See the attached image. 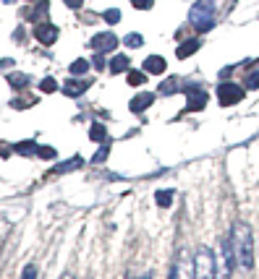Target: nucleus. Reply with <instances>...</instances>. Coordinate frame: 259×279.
Returning a JSON list of instances; mask_svg holds the SVG:
<instances>
[{
	"mask_svg": "<svg viewBox=\"0 0 259 279\" xmlns=\"http://www.w3.org/2000/svg\"><path fill=\"white\" fill-rule=\"evenodd\" d=\"M3 3H11V0H3Z\"/></svg>",
	"mask_w": 259,
	"mask_h": 279,
	"instance_id": "72a5a7b5",
	"label": "nucleus"
},
{
	"mask_svg": "<svg viewBox=\"0 0 259 279\" xmlns=\"http://www.w3.org/2000/svg\"><path fill=\"white\" fill-rule=\"evenodd\" d=\"M87 71H89V63H87V60H81V58L71 63V73H73V76H84Z\"/></svg>",
	"mask_w": 259,
	"mask_h": 279,
	"instance_id": "5701e85b",
	"label": "nucleus"
},
{
	"mask_svg": "<svg viewBox=\"0 0 259 279\" xmlns=\"http://www.w3.org/2000/svg\"><path fill=\"white\" fill-rule=\"evenodd\" d=\"M123 44H126V47H131V50H136V47H142V44H144V37L136 34V32H131V34L123 37Z\"/></svg>",
	"mask_w": 259,
	"mask_h": 279,
	"instance_id": "6ab92c4d",
	"label": "nucleus"
},
{
	"mask_svg": "<svg viewBox=\"0 0 259 279\" xmlns=\"http://www.w3.org/2000/svg\"><path fill=\"white\" fill-rule=\"evenodd\" d=\"M29 3H39V0H29Z\"/></svg>",
	"mask_w": 259,
	"mask_h": 279,
	"instance_id": "473e14b6",
	"label": "nucleus"
},
{
	"mask_svg": "<svg viewBox=\"0 0 259 279\" xmlns=\"http://www.w3.org/2000/svg\"><path fill=\"white\" fill-rule=\"evenodd\" d=\"M39 89L45 91V94H50V91H55V89H58V84H55V79H45V81L39 84Z\"/></svg>",
	"mask_w": 259,
	"mask_h": 279,
	"instance_id": "bb28decb",
	"label": "nucleus"
},
{
	"mask_svg": "<svg viewBox=\"0 0 259 279\" xmlns=\"http://www.w3.org/2000/svg\"><path fill=\"white\" fill-rule=\"evenodd\" d=\"M100 55H102V52H97V55H95V60H92V66H95L97 71H102V68H105V60H102Z\"/></svg>",
	"mask_w": 259,
	"mask_h": 279,
	"instance_id": "c85d7f7f",
	"label": "nucleus"
},
{
	"mask_svg": "<svg viewBox=\"0 0 259 279\" xmlns=\"http://www.w3.org/2000/svg\"><path fill=\"white\" fill-rule=\"evenodd\" d=\"M128 66H131V60H128L126 55H118V58H113V60H110V71H113V73L128 71Z\"/></svg>",
	"mask_w": 259,
	"mask_h": 279,
	"instance_id": "4468645a",
	"label": "nucleus"
},
{
	"mask_svg": "<svg viewBox=\"0 0 259 279\" xmlns=\"http://www.w3.org/2000/svg\"><path fill=\"white\" fill-rule=\"evenodd\" d=\"M194 271L196 276H218V269H215V256H212L209 248H199L194 253Z\"/></svg>",
	"mask_w": 259,
	"mask_h": 279,
	"instance_id": "7ed1b4c3",
	"label": "nucleus"
},
{
	"mask_svg": "<svg viewBox=\"0 0 259 279\" xmlns=\"http://www.w3.org/2000/svg\"><path fill=\"white\" fill-rule=\"evenodd\" d=\"M131 6L139 8V11H149L152 6H155V0H131Z\"/></svg>",
	"mask_w": 259,
	"mask_h": 279,
	"instance_id": "a878e982",
	"label": "nucleus"
},
{
	"mask_svg": "<svg viewBox=\"0 0 259 279\" xmlns=\"http://www.w3.org/2000/svg\"><path fill=\"white\" fill-rule=\"evenodd\" d=\"M34 37H37L39 44H55V39H58V26H53V24H37V26H34Z\"/></svg>",
	"mask_w": 259,
	"mask_h": 279,
	"instance_id": "0eeeda50",
	"label": "nucleus"
},
{
	"mask_svg": "<svg viewBox=\"0 0 259 279\" xmlns=\"http://www.w3.org/2000/svg\"><path fill=\"white\" fill-rule=\"evenodd\" d=\"M42 13H48V0H39V6L34 11H26L24 13V19L26 21H34V19H42Z\"/></svg>",
	"mask_w": 259,
	"mask_h": 279,
	"instance_id": "2eb2a0df",
	"label": "nucleus"
},
{
	"mask_svg": "<svg viewBox=\"0 0 259 279\" xmlns=\"http://www.w3.org/2000/svg\"><path fill=\"white\" fill-rule=\"evenodd\" d=\"M108 154H110V141H102V144H100V149L95 151L92 162H95V164H102L105 159H108Z\"/></svg>",
	"mask_w": 259,
	"mask_h": 279,
	"instance_id": "f3484780",
	"label": "nucleus"
},
{
	"mask_svg": "<svg viewBox=\"0 0 259 279\" xmlns=\"http://www.w3.org/2000/svg\"><path fill=\"white\" fill-rule=\"evenodd\" d=\"M178 89H184V84H181V79H167L162 86H160V94H173V91H178Z\"/></svg>",
	"mask_w": 259,
	"mask_h": 279,
	"instance_id": "dca6fc26",
	"label": "nucleus"
},
{
	"mask_svg": "<svg viewBox=\"0 0 259 279\" xmlns=\"http://www.w3.org/2000/svg\"><path fill=\"white\" fill-rule=\"evenodd\" d=\"M81 164H84V159L79 157V154H76V157H71L68 162H63V164H55V167L50 170V173H53V175H55V173L60 175V173H68V170H79Z\"/></svg>",
	"mask_w": 259,
	"mask_h": 279,
	"instance_id": "9b49d317",
	"label": "nucleus"
},
{
	"mask_svg": "<svg viewBox=\"0 0 259 279\" xmlns=\"http://www.w3.org/2000/svg\"><path fill=\"white\" fill-rule=\"evenodd\" d=\"M173 196H176V191H157V204L162 206V209H167V206H170L173 204Z\"/></svg>",
	"mask_w": 259,
	"mask_h": 279,
	"instance_id": "412c9836",
	"label": "nucleus"
},
{
	"mask_svg": "<svg viewBox=\"0 0 259 279\" xmlns=\"http://www.w3.org/2000/svg\"><path fill=\"white\" fill-rule=\"evenodd\" d=\"M189 21L196 32H209L215 24V0H196L189 11Z\"/></svg>",
	"mask_w": 259,
	"mask_h": 279,
	"instance_id": "f03ea898",
	"label": "nucleus"
},
{
	"mask_svg": "<svg viewBox=\"0 0 259 279\" xmlns=\"http://www.w3.org/2000/svg\"><path fill=\"white\" fill-rule=\"evenodd\" d=\"M92 47H95L97 52H110V50L118 47V37L110 34V32H100V34L92 37Z\"/></svg>",
	"mask_w": 259,
	"mask_h": 279,
	"instance_id": "423d86ee",
	"label": "nucleus"
},
{
	"mask_svg": "<svg viewBox=\"0 0 259 279\" xmlns=\"http://www.w3.org/2000/svg\"><path fill=\"white\" fill-rule=\"evenodd\" d=\"M37 154H39L42 159H53V157H55V149H50V146H39Z\"/></svg>",
	"mask_w": 259,
	"mask_h": 279,
	"instance_id": "cd10ccee",
	"label": "nucleus"
},
{
	"mask_svg": "<svg viewBox=\"0 0 259 279\" xmlns=\"http://www.w3.org/2000/svg\"><path fill=\"white\" fill-rule=\"evenodd\" d=\"M87 89H89V81H68L63 91H66V97H81Z\"/></svg>",
	"mask_w": 259,
	"mask_h": 279,
	"instance_id": "f8f14e48",
	"label": "nucleus"
},
{
	"mask_svg": "<svg viewBox=\"0 0 259 279\" xmlns=\"http://www.w3.org/2000/svg\"><path fill=\"white\" fill-rule=\"evenodd\" d=\"M147 81V71H131L128 68V84L131 86H142Z\"/></svg>",
	"mask_w": 259,
	"mask_h": 279,
	"instance_id": "aec40b11",
	"label": "nucleus"
},
{
	"mask_svg": "<svg viewBox=\"0 0 259 279\" xmlns=\"http://www.w3.org/2000/svg\"><path fill=\"white\" fill-rule=\"evenodd\" d=\"M231 243L236 251V261L238 266L251 269L254 266V243H251V230L246 225H236L231 232Z\"/></svg>",
	"mask_w": 259,
	"mask_h": 279,
	"instance_id": "f257e3e1",
	"label": "nucleus"
},
{
	"mask_svg": "<svg viewBox=\"0 0 259 279\" xmlns=\"http://www.w3.org/2000/svg\"><path fill=\"white\" fill-rule=\"evenodd\" d=\"M243 86L246 89H259V71H251L246 76V81H243Z\"/></svg>",
	"mask_w": 259,
	"mask_h": 279,
	"instance_id": "393cba45",
	"label": "nucleus"
},
{
	"mask_svg": "<svg viewBox=\"0 0 259 279\" xmlns=\"http://www.w3.org/2000/svg\"><path fill=\"white\" fill-rule=\"evenodd\" d=\"M8 84H11L13 89H24V86H29V76H24V73H11V76H8Z\"/></svg>",
	"mask_w": 259,
	"mask_h": 279,
	"instance_id": "a211bd4d",
	"label": "nucleus"
},
{
	"mask_svg": "<svg viewBox=\"0 0 259 279\" xmlns=\"http://www.w3.org/2000/svg\"><path fill=\"white\" fill-rule=\"evenodd\" d=\"M63 3H66L68 8H81V6H84V0H63Z\"/></svg>",
	"mask_w": 259,
	"mask_h": 279,
	"instance_id": "7c9ffc66",
	"label": "nucleus"
},
{
	"mask_svg": "<svg viewBox=\"0 0 259 279\" xmlns=\"http://www.w3.org/2000/svg\"><path fill=\"white\" fill-rule=\"evenodd\" d=\"M155 102V94H149V91H144V94H139V97H134L131 102H128V110L134 113V115H139V113H144L147 107Z\"/></svg>",
	"mask_w": 259,
	"mask_h": 279,
	"instance_id": "6e6552de",
	"label": "nucleus"
},
{
	"mask_svg": "<svg viewBox=\"0 0 259 279\" xmlns=\"http://www.w3.org/2000/svg\"><path fill=\"white\" fill-rule=\"evenodd\" d=\"M39 146L34 144V141H21V144H16V146H13V151H16V154H34Z\"/></svg>",
	"mask_w": 259,
	"mask_h": 279,
	"instance_id": "4be33fe9",
	"label": "nucleus"
},
{
	"mask_svg": "<svg viewBox=\"0 0 259 279\" xmlns=\"http://www.w3.org/2000/svg\"><path fill=\"white\" fill-rule=\"evenodd\" d=\"M16 42H24V29H16Z\"/></svg>",
	"mask_w": 259,
	"mask_h": 279,
	"instance_id": "2f4dec72",
	"label": "nucleus"
},
{
	"mask_svg": "<svg viewBox=\"0 0 259 279\" xmlns=\"http://www.w3.org/2000/svg\"><path fill=\"white\" fill-rule=\"evenodd\" d=\"M32 276H37V266H26L24 269V279H32Z\"/></svg>",
	"mask_w": 259,
	"mask_h": 279,
	"instance_id": "c756f323",
	"label": "nucleus"
},
{
	"mask_svg": "<svg viewBox=\"0 0 259 279\" xmlns=\"http://www.w3.org/2000/svg\"><path fill=\"white\" fill-rule=\"evenodd\" d=\"M199 47H202V39H199V37H191V39H186V42L178 44V52H176V55H178V60H184V58H191Z\"/></svg>",
	"mask_w": 259,
	"mask_h": 279,
	"instance_id": "1a4fd4ad",
	"label": "nucleus"
},
{
	"mask_svg": "<svg viewBox=\"0 0 259 279\" xmlns=\"http://www.w3.org/2000/svg\"><path fill=\"white\" fill-rule=\"evenodd\" d=\"M89 138H92V141H97V144L108 141V131H105V126H102V123H95V126L89 128Z\"/></svg>",
	"mask_w": 259,
	"mask_h": 279,
	"instance_id": "ddd939ff",
	"label": "nucleus"
},
{
	"mask_svg": "<svg viewBox=\"0 0 259 279\" xmlns=\"http://www.w3.org/2000/svg\"><path fill=\"white\" fill-rule=\"evenodd\" d=\"M120 16H123V13H120L118 8H108V11L102 13V19L108 21V24H118V21H120Z\"/></svg>",
	"mask_w": 259,
	"mask_h": 279,
	"instance_id": "b1692460",
	"label": "nucleus"
},
{
	"mask_svg": "<svg viewBox=\"0 0 259 279\" xmlns=\"http://www.w3.org/2000/svg\"><path fill=\"white\" fill-rule=\"evenodd\" d=\"M243 91H246V86H238V84H231V81H225L218 86V99L223 107H231L236 102L243 99Z\"/></svg>",
	"mask_w": 259,
	"mask_h": 279,
	"instance_id": "39448f33",
	"label": "nucleus"
},
{
	"mask_svg": "<svg viewBox=\"0 0 259 279\" xmlns=\"http://www.w3.org/2000/svg\"><path fill=\"white\" fill-rule=\"evenodd\" d=\"M165 60L162 58H157V55H149L147 60H144V71L147 73H155V76H160V73H165Z\"/></svg>",
	"mask_w": 259,
	"mask_h": 279,
	"instance_id": "9d476101",
	"label": "nucleus"
},
{
	"mask_svg": "<svg viewBox=\"0 0 259 279\" xmlns=\"http://www.w3.org/2000/svg\"><path fill=\"white\" fill-rule=\"evenodd\" d=\"M184 91H186V113H199L204 110V104H207V91L199 86V84H184Z\"/></svg>",
	"mask_w": 259,
	"mask_h": 279,
	"instance_id": "20e7f679",
	"label": "nucleus"
}]
</instances>
